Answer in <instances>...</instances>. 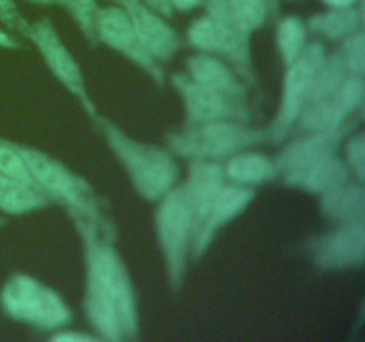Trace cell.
I'll return each instance as SVG.
<instances>
[{
	"mask_svg": "<svg viewBox=\"0 0 365 342\" xmlns=\"http://www.w3.org/2000/svg\"><path fill=\"white\" fill-rule=\"evenodd\" d=\"M187 70L191 73V81L198 82L205 88L228 96H235V98L242 96V88L239 86L237 78L216 57L205 56V53L192 56L187 61Z\"/></svg>",
	"mask_w": 365,
	"mask_h": 342,
	"instance_id": "17",
	"label": "cell"
},
{
	"mask_svg": "<svg viewBox=\"0 0 365 342\" xmlns=\"http://www.w3.org/2000/svg\"><path fill=\"white\" fill-rule=\"evenodd\" d=\"M14 146H16L21 160L27 166L34 184L41 191H46L53 198L61 200V202L68 203L71 207H77V209H86L88 207L84 187L66 167L61 166L57 160L43 155L41 152H36V150L25 148V146L20 145Z\"/></svg>",
	"mask_w": 365,
	"mask_h": 342,
	"instance_id": "9",
	"label": "cell"
},
{
	"mask_svg": "<svg viewBox=\"0 0 365 342\" xmlns=\"http://www.w3.org/2000/svg\"><path fill=\"white\" fill-rule=\"evenodd\" d=\"M189 39L200 50H205V52H220V39H217L216 27H214L209 14L198 18L189 27Z\"/></svg>",
	"mask_w": 365,
	"mask_h": 342,
	"instance_id": "25",
	"label": "cell"
},
{
	"mask_svg": "<svg viewBox=\"0 0 365 342\" xmlns=\"http://www.w3.org/2000/svg\"><path fill=\"white\" fill-rule=\"evenodd\" d=\"M360 24H362V16L360 11L355 7H335L334 11L324 14H317V16L310 18L309 27L314 32L324 34L327 38L337 39V38H348L353 32L360 31Z\"/></svg>",
	"mask_w": 365,
	"mask_h": 342,
	"instance_id": "21",
	"label": "cell"
},
{
	"mask_svg": "<svg viewBox=\"0 0 365 342\" xmlns=\"http://www.w3.org/2000/svg\"><path fill=\"white\" fill-rule=\"evenodd\" d=\"M128 14L138 39L153 59H170L177 50L178 41L173 28L160 18L157 11L150 9L143 0H118Z\"/></svg>",
	"mask_w": 365,
	"mask_h": 342,
	"instance_id": "12",
	"label": "cell"
},
{
	"mask_svg": "<svg viewBox=\"0 0 365 342\" xmlns=\"http://www.w3.org/2000/svg\"><path fill=\"white\" fill-rule=\"evenodd\" d=\"M341 56L344 59L346 66L353 75H364L365 66V52H364V32L356 31L348 36L344 43V48L341 50Z\"/></svg>",
	"mask_w": 365,
	"mask_h": 342,
	"instance_id": "26",
	"label": "cell"
},
{
	"mask_svg": "<svg viewBox=\"0 0 365 342\" xmlns=\"http://www.w3.org/2000/svg\"><path fill=\"white\" fill-rule=\"evenodd\" d=\"M348 178L349 171L346 167V164L335 155H331L327 160H323L316 170L310 171L309 177L303 180L302 187H305L307 191L324 195V192H330L334 189L344 185L348 182Z\"/></svg>",
	"mask_w": 365,
	"mask_h": 342,
	"instance_id": "22",
	"label": "cell"
},
{
	"mask_svg": "<svg viewBox=\"0 0 365 342\" xmlns=\"http://www.w3.org/2000/svg\"><path fill=\"white\" fill-rule=\"evenodd\" d=\"M323 209L334 219L346 221L364 219V189L360 184H348L323 195Z\"/></svg>",
	"mask_w": 365,
	"mask_h": 342,
	"instance_id": "19",
	"label": "cell"
},
{
	"mask_svg": "<svg viewBox=\"0 0 365 342\" xmlns=\"http://www.w3.org/2000/svg\"><path fill=\"white\" fill-rule=\"evenodd\" d=\"M95 2L96 0H61L63 6H66L71 13L75 14V18L78 20V24L84 27L86 34H91L95 28H93V18H95Z\"/></svg>",
	"mask_w": 365,
	"mask_h": 342,
	"instance_id": "27",
	"label": "cell"
},
{
	"mask_svg": "<svg viewBox=\"0 0 365 342\" xmlns=\"http://www.w3.org/2000/svg\"><path fill=\"white\" fill-rule=\"evenodd\" d=\"M344 134L346 130L342 127L314 132L310 138L294 142L282 153L277 162V171L285 175L287 184L302 185L310 171L334 155Z\"/></svg>",
	"mask_w": 365,
	"mask_h": 342,
	"instance_id": "7",
	"label": "cell"
},
{
	"mask_svg": "<svg viewBox=\"0 0 365 342\" xmlns=\"http://www.w3.org/2000/svg\"><path fill=\"white\" fill-rule=\"evenodd\" d=\"M0 227H2V219H0Z\"/></svg>",
	"mask_w": 365,
	"mask_h": 342,
	"instance_id": "35",
	"label": "cell"
},
{
	"mask_svg": "<svg viewBox=\"0 0 365 342\" xmlns=\"http://www.w3.org/2000/svg\"><path fill=\"white\" fill-rule=\"evenodd\" d=\"M103 130L135 189L148 200H159L168 195L177 178L175 160L164 150L134 141L114 125L106 123Z\"/></svg>",
	"mask_w": 365,
	"mask_h": 342,
	"instance_id": "2",
	"label": "cell"
},
{
	"mask_svg": "<svg viewBox=\"0 0 365 342\" xmlns=\"http://www.w3.org/2000/svg\"><path fill=\"white\" fill-rule=\"evenodd\" d=\"M143 2H145L150 9L157 11L160 16H171L173 7H171L170 0H143Z\"/></svg>",
	"mask_w": 365,
	"mask_h": 342,
	"instance_id": "29",
	"label": "cell"
},
{
	"mask_svg": "<svg viewBox=\"0 0 365 342\" xmlns=\"http://www.w3.org/2000/svg\"><path fill=\"white\" fill-rule=\"evenodd\" d=\"M262 139V132L234 123L232 120L192 125L189 130L170 139L171 148L192 159H214L241 152Z\"/></svg>",
	"mask_w": 365,
	"mask_h": 342,
	"instance_id": "3",
	"label": "cell"
},
{
	"mask_svg": "<svg viewBox=\"0 0 365 342\" xmlns=\"http://www.w3.org/2000/svg\"><path fill=\"white\" fill-rule=\"evenodd\" d=\"M207 14L216 27L220 53L227 56L242 75H250L248 34L235 18L228 0H205Z\"/></svg>",
	"mask_w": 365,
	"mask_h": 342,
	"instance_id": "15",
	"label": "cell"
},
{
	"mask_svg": "<svg viewBox=\"0 0 365 342\" xmlns=\"http://www.w3.org/2000/svg\"><path fill=\"white\" fill-rule=\"evenodd\" d=\"M364 255V219L346 221L342 227L321 239L316 246L317 264L327 269L362 266Z\"/></svg>",
	"mask_w": 365,
	"mask_h": 342,
	"instance_id": "13",
	"label": "cell"
},
{
	"mask_svg": "<svg viewBox=\"0 0 365 342\" xmlns=\"http://www.w3.org/2000/svg\"><path fill=\"white\" fill-rule=\"evenodd\" d=\"M203 0H170L171 7H173V9H178V11H189V9H192V7L200 6Z\"/></svg>",
	"mask_w": 365,
	"mask_h": 342,
	"instance_id": "31",
	"label": "cell"
},
{
	"mask_svg": "<svg viewBox=\"0 0 365 342\" xmlns=\"http://www.w3.org/2000/svg\"><path fill=\"white\" fill-rule=\"evenodd\" d=\"M173 82L184 98L187 120L191 125L248 118L245 105L239 102L241 98L214 91L184 75H175Z\"/></svg>",
	"mask_w": 365,
	"mask_h": 342,
	"instance_id": "8",
	"label": "cell"
},
{
	"mask_svg": "<svg viewBox=\"0 0 365 342\" xmlns=\"http://www.w3.org/2000/svg\"><path fill=\"white\" fill-rule=\"evenodd\" d=\"M88 314L107 338L135 331V309L125 267L107 244L88 239Z\"/></svg>",
	"mask_w": 365,
	"mask_h": 342,
	"instance_id": "1",
	"label": "cell"
},
{
	"mask_svg": "<svg viewBox=\"0 0 365 342\" xmlns=\"http://www.w3.org/2000/svg\"><path fill=\"white\" fill-rule=\"evenodd\" d=\"M45 203L41 189L31 182L0 175V210L7 214H24Z\"/></svg>",
	"mask_w": 365,
	"mask_h": 342,
	"instance_id": "18",
	"label": "cell"
},
{
	"mask_svg": "<svg viewBox=\"0 0 365 342\" xmlns=\"http://www.w3.org/2000/svg\"><path fill=\"white\" fill-rule=\"evenodd\" d=\"M324 63V50L323 46L312 43L305 46L298 57L287 64L289 70L285 73L284 81V96H282V107L278 110V116L271 127V135L274 141L285 138L291 130L292 123L299 118L303 107H305L307 98H309L310 86H312L314 77L321 64Z\"/></svg>",
	"mask_w": 365,
	"mask_h": 342,
	"instance_id": "5",
	"label": "cell"
},
{
	"mask_svg": "<svg viewBox=\"0 0 365 342\" xmlns=\"http://www.w3.org/2000/svg\"><path fill=\"white\" fill-rule=\"evenodd\" d=\"M252 196V189L241 187V185H239V187L237 185H230V187H225L223 185V187H221L220 195L214 200L205 221H203L198 234H196L195 241H192L196 255H202L203 249L209 246V242L212 241V237L216 235V232L220 230L223 224H227L228 221L234 219V217L248 205Z\"/></svg>",
	"mask_w": 365,
	"mask_h": 342,
	"instance_id": "16",
	"label": "cell"
},
{
	"mask_svg": "<svg viewBox=\"0 0 365 342\" xmlns=\"http://www.w3.org/2000/svg\"><path fill=\"white\" fill-rule=\"evenodd\" d=\"M221 187H223V171L217 164L205 162L202 159L192 164L187 184L182 187V192H184L189 214H191L195 237L203 221H205L214 200L220 195ZM195 237H192V241H195Z\"/></svg>",
	"mask_w": 365,
	"mask_h": 342,
	"instance_id": "14",
	"label": "cell"
},
{
	"mask_svg": "<svg viewBox=\"0 0 365 342\" xmlns=\"http://www.w3.org/2000/svg\"><path fill=\"white\" fill-rule=\"evenodd\" d=\"M228 4L246 32L259 28L266 20L267 0H228Z\"/></svg>",
	"mask_w": 365,
	"mask_h": 342,
	"instance_id": "24",
	"label": "cell"
},
{
	"mask_svg": "<svg viewBox=\"0 0 365 342\" xmlns=\"http://www.w3.org/2000/svg\"><path fill=\"white\" fill-rule=\"evenodd\" d=\"M29 38H32V41L36 43V46L41 52L43 59H45L46 66L50 68L53 75L70 89L73 95H77L82 100L86 107L93 113V107L89 103L88 95H86L84 88V78H82L81 68L75 63V59L71 57V53L68 52L66 46L63 45V41L59 39L57 32L53 31V25L50 21L43 20L39 24H36L34 27L27 31Z\"/></svg>",
	"mask_w": 365,
	"mask_h": 342,
	"instance_id": "11",
	"label": "cell"
},
{
	"mask_svg": "<svg viewBox=\"0 0 365 342\" xmlns=\"http://www.w3.org/2000/svg\"><path fill=\"white\" fill-rule=\"evenodd\" d=\"M157 230H159V241L170 269L171 281L178 285L184 273L185 252L195 237L191 214L182 189L170 192L164 198L157 214Z\"/></svg>",
	"mask_w": 365,
	"mask_h": 342,
	"instance_id": "6",
	"label": "cell"
},
{
	"mask_svg": "<svg viewBox=\"0 0 365 342\" xmlns=\"http://www.w3.org/2000/svg\"><path fill=\"white\" fill-rule=\"evenodd\" d=\"M277 166L259 153H234L227 162V175L237 184L253 185L274 177Z\"/></svg>",
	"mask_w": 365,
	"mask_h": 342,
	"instance_id": "20",
	"label": "cell"
},
{
	"mask_svg": "<svg viewBox=\"0 0 365 342\" xmlns=\"http://www.w3.org/2000/svg\"><path fill=\"white\" fill-rule=\"evenodd\" d=\"M348 155H349V166L355 171V175L359 177V180L364 178V170H365V150H364V134L355 135L351 138L348 145Z\"/></svg>",
	"mask_w": 365,
	"mask_h": 342,
	"instance_id": "28",
	"label": "cell"
},
{
	"mask_svg": "<svg viewBox=\"0 0 365 342\" xmlns=\"http://www.w3.org/2000/svg\"><path fill=\"white\" fill-rule=\"evenodd\" d=\"M2 305L11 317L34 326L53 328L70 319V310L56 292L21 274H14L6 284Z\"/></svg>",
	"mask_w": 365,
	"mask_h": 342,
	"instance_id": "4",
	"label": "cell"
},
{
	"mask_svg": "<svg viewBox=\"0 0 365 342\" xmlns=\"http://www.w3.org/2000/svg\"><path fill=\"white\" fill-rule=\"evenodd\" d=\"M29 2H38V4H56V2H59L61 4V0H29Z\"/></svg>",
	"mask_w": 365,
	"mask_h": 342,
	"instance_id": "34",
	"label": "cell"
},
{
	"mask_svg": "<svg viewBox=\"0 0 365 342\" xmlns=\"http://www.w3.org/2000/svg\"><path fill=\"white\" fill-rule=\"evenodd\" d=\"M278 48L285 64H291L305 48V25L294 16H287L278 25Z\"/></svg>",
	"mask_w": 365,
	"mask_h": 342,
	"instance_id": "23",
	"label": "cell"
},
{
	"mask_svg": "<svg viewBox=\"0 0 365 342\" xmlns=\"http://www.w3.org/2000/svg\"><path fill=\"white\" fill-rule=\"evenodd\" d=\"M323 2H327L328 6L331 7H348V6H353L356 0H323Z\"/></svg>",
	"mask_w": 365,
	"mask_h": 342,
	"instance_id": "33",
	"label": "cell"
},
{
	"mask_svg": "<svg viewBox=\"0 0 365 342\" xmlns=\"http://www.w3.org/2000/svg\"><path fill=\"white\" fill-rule=\"evenodd\" d=\"M16 16V11H14V6L11 0H0V18L4 21H11Z\"/></svg>",
	"mask_w": 365,
	"mask_h": 342,
	"instance_id": "30",
	"label": "cell"
},
{
	"mask_svg": "<svg viewBox=\"0 0 365 342\" xmlns=\"http://www.w3.org/2000/svg\"><path fill=\"white\" fill-rule=\"evenodd\" d=\"M93 28L98 34V38L110 48L125 53L128 59L134 61L141 68H145L148 73L155 78H160V70L157 66L155 59L150 56L138 39L132 21L123 7H106L100 9L93 18Z\"/></svg>",
	"mask_w": 365,
	"mask_h": 342,
	"instance_id": "10",
	"label": "cell"
},
{
	"mask_svg": "<svg viewBox=\"0 0 365 342\" xmlns=\"http://www.w3.org/2000/svg\"><path fill=\"white\" fill-rule=\"evenodd\" d=\"M14 41L9 34H6L4 31H0V48H13Z\"/></svg>",
	"mask_w": 365,
	"mask_h": 342,
	"instance_id": "32",
	"label": "cell"
}]
</instances>
